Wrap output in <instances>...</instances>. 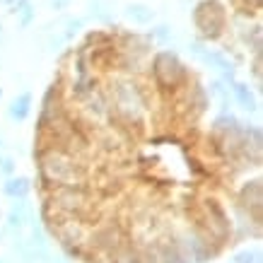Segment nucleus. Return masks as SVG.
Listing matches in <instances>:
<instances>
[{
	"label": "nucleus",
	"instance_id": "1",
	"mask_svg": "<svg viewBox=\"0 0 263 263\" xmlns=\"http://www.w3.org/2000/svg\"><path fill=\"white\" fill-rule=\"evenodd\" d=\"M109 99H111V106L116 111V121L119 123H126V126H140V119L145 114V104H147V97H145L143 87L133 80H114L111 87H109Z\"/></svg>",
	"mask_w": 263,
	"mask_h": 263
},
{
	"label": "nucleus",
	"instance_id": "2",
	"mask_svg": "<svg viewBox=\"0 0 263 263\" xmlns=\"http://www.w3.org/2000/svg\"><path fill=\"white\" fill-rule=\"evenodd\" d=\"M152 78H155V85L162 92H174V89L183 87L186 82L191 80L186 65L172 51H160L157 56L152 58Z\"/></svg>",
	"mask_w": 263,
	"mask_h": 263
},
{
	"label": "nucleus",
	"instance_id": "3",
	"mask_svg": "<svg viewBox=\"0 0 263 263\" xmlns=\"http://www.w3.org/2000/svg\"><path fill=\"white\" fill-rule=\"evenodd\" d=\"M193 22L205 41L222 39L227 32V12L217 0H200L193 10Z\"/></svg>",
	"mask_w": 263,
	"mask_h": 263
},
{
	"label": "nucleus",
	"instance_id": "4",
	"mask_svg": "<svg viewBox=\"0 0 263 263\" xmlns=\"http://www.w3.org/2000/svg\"><path fill=\"white\" fill-rule=\"evenodd\" d=\"M241 203L249 208V217L254 220V224H261V181L254 179L241 189Z\"/></svg>",
	"mask_w": 263,
	"mask_h": 263
},
{
	"label": "nucleus",
	"instance_id": "5",
	"mask_svg": "<svg viewBox=\"0 0 263 263\" xmlns=\"http://www.w3.org/2000/svg\"><path fill=\"white\" fill-rule=\"evenodd\" d=\"M157 256H160V263H189L186 247L174 237L162 241L160 249H157Z\"/></svg>",
	"mask_w": 263,
	"mask_h": 263
},
{
	"label": "nucleus",
	"instance_id": "6",
	"mask_svg": "<svg viewBox=\"0 0 263 263\" xmlns=\"http://www.w3.org/2000/svg\"><path fill=\"white\" fill-rule=\"evenodd\" d=\"M8 222H10V227H22V224L32 222V208H29V203H24L22 198L15 200L12 210H10V215H8Z\"/></svg>",
	"mask_w": 263,
	"mask_h": 263
},
{
	"label": "nucleus",
	"instance_id": "7",
	"mask_svg": "<svg viewBox=\"0 0 263 263\" xmlns=\"http://www.w3.org/2000/svg\"><path fill=\"white\" fill-rule=\"evenodd\" d=\"M29 111H32V95H29V92L20 95L15 102L10 104V116L15 121H24L29 116Z\"/></svg>",
	"mask_w": 263,
	"mask_h": 263
},
{
	"label": "nucleus",
	"instance_id": "8",
	"mask_svg": "<svg viewBox=\"0 0 263 263\" xmlns=\"http://www.w3.org/2000/svg\"><path fill=\"white\" fill-rule=\"evenodd\" d=\"M3 191L8 193L10 198H24L27 193L32 191V183H29V179H24V176H17V179H10L3 186Z\"/></svg>",
	"mask_w": 263,
	"mask_h": 263
},
{
	"label": "nucleus",
	"instance_id": "9",
	"mask_svg": "<svg viewBox=\"0 0 263 263\" xmlns=\"http://www.w3.org/2000/svg\"><path fill=\"white\" fill-rule=\"evenodd\" d=\"M234 97L239 99V104L247 109V111H256L258 106H256V99H254V95H251V89L247 87V85H241V82H234Z\"/></svg>",
	"mask_w": 263,
	"mask_h": 263
},
{
	"label": "nucleus",
	"instance_id": "10",
	"mask_svg": "<svg viewBox=\"0 0 263 263\" xmlns=\"http://www.w3.org/2000/svg\"><path fill=\"white\" fill-rule=\"evenodd\" d=\"M128 17L138 24H147V22H152L155 12H152L150 8H145V5H130V8H128Z\"/></svg>",
	"mask_w": 263,
	"mask_h": 263
},
{
	"label": "nucleus",
	"instance_id": "11",
	"mask_svg": "<svg viewBox=\"0 0 263 263\" xmlns=\"http://www.w3.org/2000/svg\"><path fill=\"white\" fill-rule=\"evenodd\" d=\"M241 5V12H247V15H258V10H261V0H237Z\"/></svg>",
	"mask_w": 263,
	"mask_h": 263
},
{
	"label": "nucleus",
	"instance_id": "12",
	"mask_svg": "<svg viewBox=\"0 0 263 263\" xmlns=\"http://www.w3.org/2000/svg\"><path fill=\"white\" fill-rule=\"evenodd\" d=\"M237 263H261V251H244L237 256Z\"/></svg>",
	"mask_w": 263,
	"mask_h": 263
},
{
	"label": "nucleus",
	"instance_id": "13",
	"mask_svg": "<svg viewBox=\"0 0 263 263\" xmlns=\"http://www.w3.org/2000/svg\"><path fill=\"white\" fill-rule=\"evenodd\" d=\"M0 172L3 174H12L15 172V160L12 157H0Z\"/></svg>",
	"mask_w": 263,
	"mask_h": 263
},
{
	"label": "nucleus",
	"instance_id": "14",
	"mask_svg": "<svg viewBox=\"0 0 263 263\" xmlns=\"http://www.w3.org/2000/svg\"><path fill=\"white\" fill-rule=\"evenodd\" d=\"M0 97H3V89H0Z\"/></svg>",
	"mask_w": 263,
	"mask_h": 263
},
{
	"label": "nucleus",
	"instance_id": "15",
	"mask_svg": "<svg viewBox=\"0 0 263 263\" xmlns=\"http://www.w3.org/2000/svg\"><path fill=\"white\" fill-rule=\"evenodd\" d=\"M0 263H5V261H0Z\"/></svg>",
	"mask_w": 263,
	"mask_h": 263
}]
</instances>
